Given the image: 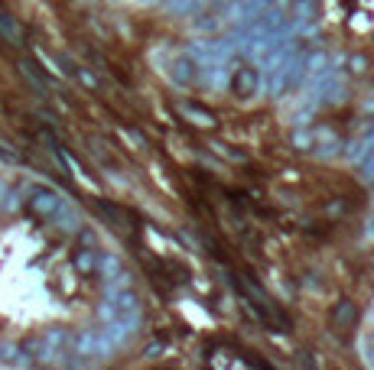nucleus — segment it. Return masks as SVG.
<instances>
[{"instance_id": "nucleus-1", "label": "nucleus", "mask_w": 374, "mask_h": 370, "mask_svg": "<svg viewBox=\"0 0 374 370\" xmlns=\"http://www.w3.org/2000/svg\"><path fill=\"white\" fill-rule=\"evenodd\" d=\"M26 201H30V208H33L36 218L49 221L52 214L59 211V205H62L65 198L59 195L56 188H49V185H30V188H26Z\"/></svg>"}, {"instance_id": "nucleus-2", "label": "nucleus", "mask_w": 374, "mask_h": 370, "mask_svg": "<svg viewBox=\"0 0 374 370\" xmlns=\"http://www.w3.org/2000/svg\"><path fill=\"white\" fill-rule=\"evenodd\" d=\"M355 321H358V308H355V302L342 299V302L332 308V325H336V328H351Z\"/></svg>"}, {"instance_id": "nucleus-3", "label": "nucleus", "mask_w": 374, "mask_h": 370, "mask_svg": "<svg viewBox=\"0 0 374 370\" xmlns=\"http://www.w3.org/2000/svg\"><path fill=\"white\" fill-rule=\"evenodd\" d=\"M49 221L56 224V227H62V231H78L82 218H78V211H75L72 205H69V201H62V205H59V211L52 214Z\"/></svg>"}, {"instance_id": "nucleus-4", "label": "nucleus", "mask_w": 374, "mask_h": 370, "mask_svg": "<svg viewBox=\"0 0 374 370\" xmlns=\"http://www.w3.org/2000/svg\"><path fill=\"white\" fill-rule=\"evenodd\" d=\"M257 85V75L250 72V69H237L235 72V82H231V91H235L237 98H248L250 91Z\"/></svg>"}, {"instance_id": "nucleus-5", "label": "nucleus", "mask_w": 374, "mask_h": 370, "mask_svg": "<svg viewBox=\"0 0 374 370\" xmlns=\"http://www.w3.org/2000/svg\"><path fill=\"white\" fill-rule=\"evenodd\" d=\"M0 33L10 39L13 46H20V42H23V29H20V23L13 20L10 13H3V10H0Z\"/></svg>"}, {"instance_id": "nucleus-6", "label": "nucleus", "mask_w": 374, "mask_h": 370, "mask_svg": "<svg viewBox=\"0 0 374 370\" xmlns=\"http://www.w3.org/2000/svg\"><path fill=\"white\" fill-rule=\"evenodd\" d=\"M170 78H173V82H176V85H179V88L192 85V65H189V59H186V56L173 62V72H170Z\"/></svg>"}, {"instance_id": "nucleus-7", "label": "nucleus", "mask_w": 374, "mask_h": 370, "mask_svg": "<svg viewBox=\"0 0 374 370\" xmlns=\"http://www.w3.org/2000/svg\"><path fill=\"white\" fill-rule=\"evenodd\" d=\"M75 270L91 276V273L98 270V254H95V250H78V254H75Z\"/></svg>"}, {"instance_id": "nucleus-8", "label": "nucleus", "mask_w": 374, "mask_h": 370, "mask_svg": "<svg viewBox=\"0 0 374 370\" xmlns=\"http://www.w3.org/2000/svg\"><path fill=\"white\" fill-rule=\"evenodd\" d=\"M179 111L186 114L192 123H199V127H215V117L209 111H202V108H192V104H179Z\"/></svg>"}, {"instance_id": "nucleus-9", "label": "nucleus", "mask_w": 374, "mask_h": 370, "mask_svg": "<svg viewBox=\"0 0 374 370\" xmlns=\"http://www.w3.org/2000/svg\"><path fill=\"white\" fill-rule=\"evenodd\" d=\"M293 143H296L299 149H309L312 147V134H293Z\"/></svg>"}, {"instance_id": "nucleus-10", "label": "nucleus", "mask_w": 374, "mask_h": 370, "mask_svg": "<svg viewBox=\"0 0 374 370\" xmlns=\"http://www.w3.org/2000/svg\"><path fill=\"white\" fill-rule=\"evenodd\" d=\"M196 0H170V10H176V13H186L189 7H192Z\"/></svg>"}]
</instances>
